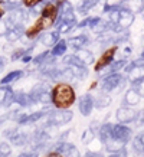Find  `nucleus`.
Here are the masks:
<instances>
[{"mask_svg":"<svg viewBox=\"0 0 144 157\" xmlns=\"http://www.w3.org/2000/svg\"><path fill=\"white\" fill-rule=\"evenodd\" d=\"M51 97H52V104L59 109H69V107H72L77 101L75 90L68 82L56 84L51 91Z\"/></svg>","mask_w":144,"mask_h":157,"instance_id":"f257e3e1","label":"nucleus"},{"mask_svg":"<svg viewBox=\"0 0 144 157\" xmlns=\"http://www.w3.org/2000/svg\"><path fill=\"white\" fill-rule=\"evenodd\" d=\"M53 25H55V20L53 19H49V17H43V16H40V17H39V19L33 23V26H30L29 29L25 30V36L29 38V39H35L36 36H39V35L42 33L43 30L52 28Z\"/></svg>","mask_w":144,"mask_h":157,"instance_id":"f03ea898","label":"nucleus"},{"mask_svg":"<svg viewBox=\"0 0 144 157\" xmlns=\"http://www.w3.org/2000/svg\"><path fill=\"white\" fill-rule=\"evenodd\" d=\"M124 81H125V78L120 72L108 74V75L104 76V79L101 81V91H102V92H112V91L117 90L118 86L123 85Z\"/></svg>","mask_w":144,"mask_h":157,"instance_id":"7ed1b4c3","label":"nucleus"},{"mask_svg":"<svg viewBox=\"0 0 144 157\" xmlns=\"http://www.w3.org/2000/svg\"><path fill=\"white\" fill-rule=\"evenodd\" d=\"M74 117L72 111L69 109H59L58 108L56 111H52L48 114V124L49 125H63V124L69 123Z\"/></svg>","mask_w":144,"mask_h":157,"instance_id":"20e7f679","label":"nucleus"},{"mask_svg":"<svg viewBox=\"0 0 144 157\" xmlns=\"http://www.w3.org/2000/svg\"><path fill=\"white\" fill-rule=\"evenodd\" d=\"M28 17H29V13L19 6V7H16V9L9 12V17L6 19V23H7L9 29L14 28V26H23L26 23Z\"/></svg>","mask_w":144,"mask_h":157,"instance_id":"39448f33","label":"nucleus"},{"mask_svg":"<svg viewBox=\"0 0 144 157\" xmlns=\"http://www.w3.org/2000/svg\"><path fill=\"white\" fill-rule=\"evenodd\" d=\"M117 49H118L117 48V45H112V46H110L105 52L101 55L100 59L95 62V67H94L95 72H100V71H102V69H105V68L110 67L111 62L114 61V56H115V53H117Z\"/></svg>","mask_w":144,"mask_h":157,"instance_id":"423d86ee","label":"nucleus"},{"mask_svg":"<svg viewBox=\"0 0 144 157\" xmlns=\"http://www.w3.org/2000/svg\"><path fill=\"white\" fill-rule=\"evenodd\" d=\"M137 114L138 111L133 107H128V105H123L120 108L115 111V117L118 120V123H123V124H130L137 120Z\"/></svg>","mask_w":144,"mask_h":157,"instance_id":"0eeeda50","label":"nucleus"},{"mask_svg":"<svg viewBox=\"0 0 144 157\" xmlns=\"http://www.w3.org/2000/svg\"><path fill=\"white\" fill-rule=\"evenodd\" d=\"M111 138H117V140H120V141L127 144L133 138V130L123 123L114 124L112 125V137Z\"/></svg>","mask_w":144,"mask_h":157,"instance_id":"6e6552de","label":"nucleus"},{"mask_svg":"<svg viewBox=\"0 0 144 157\" xmlns=\"http://www.w3.org/2000/svg\"><path fill=\"white\" fill-rule=\"evenodd\" d=\"M78 109H79V113L82 115L89 117L92 109H94V97L89 95V94L79 97V100H78Z\"/></svg>","mask_w":144,"mask_h":157,"instance_id":"1a4fd4ad","label":"nucleus"},{"mask_svg":"<svg viewBox=\"0 0 144 157\" xmlns=\"http://www.w3.org/2000/svg\"><path fill=\"white\" fill-rule=\"evenodd\" d=\"M141 101V95L138 94V91L135 90L134 86H131L125 91L124 94V105H128V107H135Z\"/></svg>","mask_w":144,"mask_h":157,"instance_id":"9d476101","label":"nucleus"},{"mask_svg":"<svg viewBox=\"0 0 144 157\" xmlns=\"http://www.w3.org/2000/svg\"><path fill=\"white\" fill-rule=\"evenodd\" d=\"M134 19H135L134 13H131L130 10L123 9V7H121V10H120V19H118V23H117V25H118V26H121L124 30H128V28L133 25Z\"/></svg>","mask_w":144,"mask_h":157,"instance_id":"9b49d317","label":"nucleus"},{"mask_svg":"<svg viewBox=\"0 0 144 157\" xmlns=\"http://www.w3.org/2000/svg\"><path fill=\"white\" fill-rule=\"evenodd\" d=\"M120 6L123 9L130 10L131 13H141L144 10V5H143V0H121Z\"/></svg>","mask_w":144,"mask_h":157,"instance_id":"f8f14e48","label":"nucleus"},{"mask_svg":"<svg viewBox=\"0 0 144 157\" xmlns=\"http://www.w3.org/2000/svg\"><path fill=\"white\" fill-rule=\"evenodd\" d=\"M40 16L56 20L58 16H59V6L55 5V3H52V2L45 3V5H43V9H42V13H40Z\"/></svg>","mask_w":144,"mask_h":157,"instance_id":"ddd939ff","label":"nucleus"},{"mask_svg":"<svg viewBox=\"0 0 144 157\" xmlns=\"http://www.w3.org/2000/svg\"><path fill=\"white\" fill-rule=\"evenodd\" d=\"M51 90H52V88H51L48 84H45V82L36 84V85L32 88V91H30L32 101H33V102H39V101H40V97H42L45 92H48V91H51Z\"/></svg>","mask_w":144,"mask_h":157,"instance_id":"4468645a","label":"nucleus"},{"mask_svg":"<svg viewBox=\"0 0 144 157\" xmlns=\"http://www.w3.org/2000/svg\"><path fill=\"white\" fill-rule=\"evenodd\" d=\"M59 36L61 33L58 32V30H53V32H46V33H43L40 36V43H42L43 46H48V48H52L53 45L59 40Z\"/></svg>","mask_w":144,"mask_h":157,"instance_id":"2eb2a0df","label":"nucleus"},{"mask_svg":"<svg viewBox=\"0 0 144 157\" xmlns=\"http://www.w3.org/2000/svg\"><path fill=\"white\" fill-rule=\"evenodd\" d=\"M75 55H77L85 65H91V63H94V61H95V59H94V53H92L89 49H85V48L75 49Z\"/></svg>","mask_w":144,"mask_h":157,"instance_id":"dca6fc26","label":"nucleus"},{"mask_svg":"<svg viewBox=\"0 0 144 157\" xmlns=\"http://www.w3.org/2000/svg\"><path fill=\"white\" fill-rule=\"evenodd\" d=\"M23 33H25L23 26H14V28L9 29V32L6 33L5 38L7 39V42L9 43H14L16 40H19V39L22 38V35Z\"/></svg>","mask_w":144,"mask_h":157,"instance_id":"f3484780","label":"nucleus"},{"mask_svg":"<svg viewBox=\"0 0 144 157\" xmlns=\"http://www.w3.org/2000/svg\"><path fill=\"white\" fill-rule=\"evenodd\" d=\"M112 125L114 124L111 123H105L100 125V130H98V136H100V140L102 143H105L107 140H110L112 137Z\"/></svg>","mask_w":144,"mask_h":157,"instance_id":"a211bd4d","label":"nucleus"},{"mask_svg":"<svg viewBox=\"0 0 144 157\" xmlns=\"http://www.w3.org/2000/svg\"><path fill=\"white\" fill-rule=\"evenodd\" d=\"M89 43V39L86 38L85 35H79V36H75V38H71L68 40V45L72 46L74 49H81L85 48L86 45Z\"/></svg>","mask_w":144,"mask_h":157,"instance_id":"6ab92c4d","label":"nucleus"},{"mask_svg":"<svg viewBox=\"0 0 144 157\" xmlns=\"http://www.w3.org/2000/svg\"><path fill=\"white\" fill-rule=\"evenodd\" d=\"M66 48H68V42L66 40H63V39H59L55 45L52 46V51H51V53H52L53 56H63L65 53H66Z\"/></svg>","mask_w":144,"mask_h":157,"instance_id":"aec40b11","label":"nucleus"},{"mask_svg":"<svg viewBox=\"0 0 144 157\" xmlns=\"http://www.w3.org/2000/svg\"><path fill=\"white\" fill-rule=\"evenodd\" d=\"M104 144H105V148L110 153H117V151H120V150H123V148L125 147V143H123V141H120V140H117V138H110V140H107Z\"/></svg>","mask_w":144,"mask_h":157,"instance_id":"412c9836","label":"nucleus"},{"mask_svg":"<svg viewBox=\"0 0 144 157\" xmlns=\"http://www.w3.org/2000/svg\"><path fill=\"white\" fill-rule=\"evenodd\" d=\"M111 104V97L107 95V92H102L100 95H97L94 98V107L97 108H105Z\"/></svg>","mask_w":144,"mask_h":157,"instance_id":"4be33fe9","label":"nucleus"},{"mask_svg":"<svg viewBox=\"0 0 144 157\" xmlns=\"http://www.w3.org/2000/svg\"><path fill=\"white\" fill-rule=\"evenodd\" d=\"M23 75H25L23 71H12V72H9L6 76H3V78H2L0 84H2V85H9V84H12V82L17 81V79H19V78H22Z\"/></svg>","mask_w":144,"mask_h":157,"instance_id":"5701e85b","label":"nucleus"},{"mask_svg":"<svg viewBox=\"0 0 144 157\" xmlns=\"http://www.w3.org/2000/svg\"><path fill=\"white\" fill-rule=\"evenodd\" d=\"M14 102H17L20 107H28L30 105L33 101H32V97L30 94H25V92H19V94H14Z\"/></svg>","mask_w":144,"mask_h":157,"instance_id":"b1692460","label":"nucleus"},{"mask_svg":"<svg viewBox=\"0 0 144 157\" xmlns=\"http://www.w3.org/2000/svg\"><path fill=\"white\" fill-rule=\"evenodd\" d=\"M98 3H100V0H84L81 3V6L78 7V13H82V14L88 13V12L91 9H94Z\"/></svg>","mask_w":144,"mask_h":157,"instance_id":"393cba45","label":"nucleus"},{"mask_svg":"<svg viewBox=\"0 0 144 157\" xmlns=\"http://www.w3.org/2000/svg\"><path fill=\"white\" fill-rule=\"evenodd\" d=\"M10 141L14 144V146H25L26 141H29L28 136L25 133H19V131H16V133L10 137Z\"/></svg>","mask_w":144,"mask_h":157,"instance_id":"a878e982","label":"nucleus"},{"mask_svg":"<svg viewBox=\"0 0 144 157\" xmlns=\"http://www.w3.org/2000/svg\"><path fill=\"white\" fill-rule=\"evenodd\" d=\"M128 63L127 58H123V59H118V61H112L110 65V74L112 72H120L121 69H124V67Z\"/></svg>","mask_w":144,"mask_h":157,"instance_id":"bb28decb","label":"nucleus"},{"mask_svg":"<svg viewBox=\"0 0 144 157\" xmlns=\"http://www.w3.org/2000/svg\"><path fill=\"white\" fill-rule=\"evenodd\" d=\"M68 68H71L74 76L78 78V79H85L88 76V68L86 67H68Z\"/></svg>","mask_w":144,"mask_h":157,"instance_id":"cd10ccee","label":"nucleus"},{"mask_svg":"<svg viewBox=\"0 0 144 157\" xmlns=\"http://www.w3.org/2000/svg\"><path fill=\"white\" fill-rule=\"evenodd\" d=\"M49 56H51V51H43V52L39 53L38 56H35L33 59H32V62H33L35 65H42Z\"/></svg>","mask_w":144,"mask_h":157,"instance_id":"c85d7f7f","label":"nucleus"},{"mask_svg":"<svg viewBox=\"0 0 144 157\" xmlns=\"http://www.w3.org/2000/svg\"><path fill=\"white\" fill-rule=\"evenodd\" d=\"M133 150H134L137 154H144V146L141 143V140H140L138 136H135L133 138Z\"/></svg>","mask_w":144,"mask_h":157,"instance_id":"c756f323","label":"nucleus"},{"mask_svg":"<svg viewBox=\"0 0 144 157\" xmlns=\"http://www.w3.org/2000/svg\"><path fill=\"white\" fill-rule=\"evenodd\" d=\"M94 137H95V131H92L91 128H88L84 131V134H82V143L84 144H88V143H91L92 140H94Z\"/></svg>","mask_w":144,"mask_h":157,"instance_id":"7c9ffc66","label":"nucleus"},{"mask_svg":"<svg viewBox=\"0 0 144 157\" xmlns=\"http://www.w3.org/2000/svg\"><path fill=\"white\" fill-rule=\"evenodd\" d=\"M28 52H30L29 49H20V48L16 49V51H13V53L10 55V59H12V61H19V59H22Z\"/></svg>","mask_w":144,"mask_h":157,"instance_id":"2f4dec72","label":"nucleus"},{"mask_svg":"<svg viewBox=\"0 0 144 157\" xmlns=\"http://www.w3.org/2000/svg\"><path fill=\"white\" fill-rule=\"evenodd\" d=\"M9 92H10V88L7 85H2V86H0V105H2V107H3V104H5L6 97L9 95Z\"/></svg>","mask_w":144,"mask_h":157,"instance_id":"473e14b6","label":"nucleus"},{"mask_svg":"<svg viewBox=\"0 0 144 157\" xmlns=\"http://www.w3.org/2000/svg\"><path fill=\"white\" fill-rule=\"evenodd\" d=\"M0 154L3 157H10L12 154V148L7 143H0Z\"/></svg>","mask_w":144,"mask_h":157,"instance_id":"72a5a7b5","label":"nucleus"},{"mask_svg":"<svg viewBox=\"0 0 144 157\" xmlns=\"http://www.w3.org/2000/svg\"><path fill=\"white\" fill-rule=\"evenodd\" d=\"M7 32H9V26L6 23V20L0 19V36H6Z\"/></svg>","mask_w":144,"mask_h":157,"instance_id":"f704fd0d","label":"nucleus"},{"mask_svg":"<svg viewBox=\"0 0 144 157\" xmlns=\"http://www.w3.org/2000/svg\"><path fill=\"white\" fill-rule=\"evenodd\" d=\"M43 0H23L22 3L25 5V7H28V9H32L33 6L39 5V3H42Z\"/></svg>","mask_w":144,"mask_h":157,"instance_id":"c9c22d12","label":"nucleus"},{"mask_svg":"<svg viewBox=\"0 0 144 157\" xmlns=\"http://www.w3.org/2000/svg\"><path fill=\"white\" fill-rule=\"evenodd\" d=\"M133 86L138 91V94L141 95V98H144V79H143V81H140V82H137V84H135V85H133Z\"/></svg>","mask_w":144,"mask_h":157,"instance_id":"e433bc0d","label":"nucleus"},{"mask_svg":"<svg viewBox=\"0 0 144 157\" xmlns=\"http://www.w3.org/2000/svg\"><path fill=\"white\" fill-rule=\"evenodd\" d=\"M17 157H39V153H36V151H26V153H20Z\"/></svg>","mask_w":144,"mask_h":157,"instance_id":"4c0bfd02","label":"nucleus"},{"mask_svg":"<svg viewBox=\"0 0 144 157\" xmlns=\"http://www.w3.org/2000/svg\"><path fill=\"white\" fill-rule=\"evenodd\" d=\"M138 124H144V108L140 109L138 114H137V120H135Z\"/></svg>","mask_w":144,"mask_h":157,"instance_id":"58836bf2","label":"nucleus"},{"mask_svg":"<svg viewBox=\"0 0 144 157\" xmlns=\"http://www.w3.org/2000/svg\"><path fill=\"white\" fill-rule=\"evenodd\" d=\"M43 157H65L62 154V153H59V151H51V153H48L46 156H43Z\"/></svg>","mask_w":144,"mask_h":157,"instance_id":"ea45409f","label":"nucleus"},{"mask_svg":"<svg viewBox=\"0 0 144 157\" xmlns=\"http://www.w3.org/2000/svg\"><path fill=\"white\" fill-rule=\"evenodd\" d=\"M32 59H33V58H32V55H30V52H28V53H26V55H25L23 58H22V59H20V61H22V62H25V63H29V62L32 61Z\"/></svg>","mask_w":144,"mask_h":157,"instance_id":"a19ab883","label":"nucleus"},{"mask_svg":"<svg viewBox=\"0 0 144 157\" xmlns=\"http://www.w3.org/2000/svg\"><path fill=\"white\" fill-rule=\"evenodd\" d=\"M6 63H7V61H6V58H3V56H0V72L5 69V67H6Z\"/></svg>","mask_w":144,"mask_h":157,"instance_id":"79ce46f5","label":"nucleus"},{"mask_svg":"<svg viewBox=\"0 0 144 157\" xmlns=\"http://www.w3.org/2000/svg\"><path fill=\"white\" fill-rule=\"evenodd\" d=\"M5 13H6V10H5V7H3V2H0V19H3Z\"/></svg>","mask_w":144,"mask_h":157,"instance_id":"37998d69","label":"nucleus"},{"mask_svg":"<svg viewBox=\"0 0 144 157\" xmlns=\"http://www.w3.org/2000/svg\"><path fill=\"white\" fill-rule=\"evenodd\" d=\"M138 137H140V140H141V143H143V146H144V131L141 134H138Z\"/></svg>","mask_w":144,"mask_h":157,"instance_id":"c03bdc74","label":"nucleus"},{"mask_svg":"<svg viewBox=\"0 0 144 157\" xmlns=\"http://www.w3.org/2000/svg\"><path fill=\"white\" fill-rule=\"evenodd\" d=\"M140 56H141V58H144V51H143V52H141V53H140Z\"/></svg>","mask_w":144,"mask_h":157,"instance_id":"a18cd8bd","label":"nucleus"},{"mask_svg":"<svg viewBox=\"0 0 144 157\" xmlns=\"http://www.w3.org/2000/svg\"><path fill=\"white\" fill-rule=\"evenodd\" d=\"M0 157H3V156H2V154H0Z\"/></svg>","mask_w":144,"mask_h":157,"instance_id":"49530a36","label":"nucleus"},{"mask_svg":"<svg viewBox=\"0 0 144 157\" xmlns=\"http://www.w3.org/2000/svg\"><path fill=\"white\" fill-rule=\"evenodd\" d=\"M143 5H144V0H143Z\"/></svg>","mask_w":144,"mask_h":157,"instance_id":"de8ad7c7","label":"nucleus"},{"mask_svg":"<svg viewBox=\"0 0 144 157\" xmlns=\"http://www.w3.org/2000/svg\"><path fill=\"white\" fill-rule=\"evenodd\" d=\"M0 2H2V0H0Z\"/></svg>","mask_w":144,"mask_h":157,"instance_id":"09e8293b","label":"nucleus"}]
</instances>
